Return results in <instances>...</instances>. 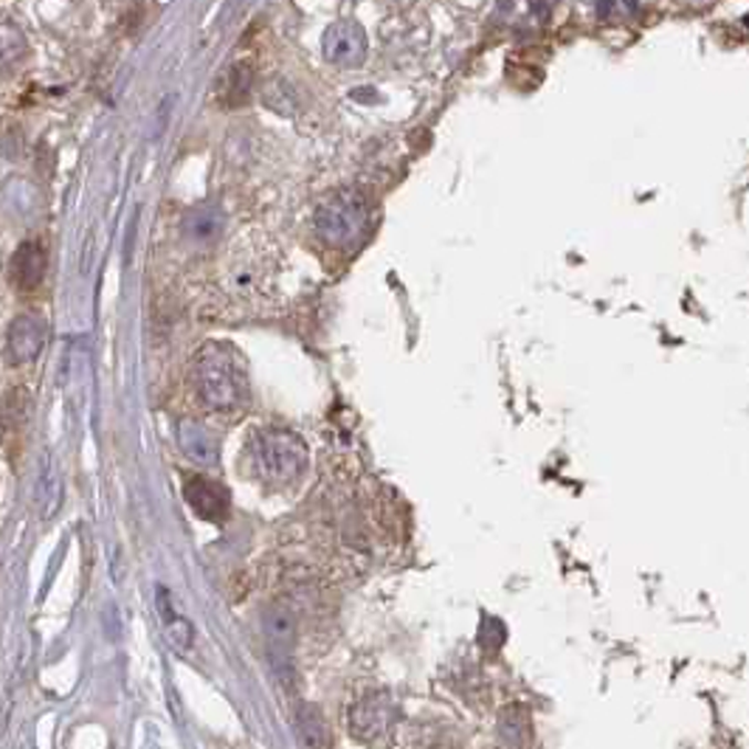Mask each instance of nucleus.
<instances>
[{
    "label": "nucleus",
    "instance_id": "f257e3e1",
    "mask_svg": "<svg viewBox=\"0 0 749 749\" xmlns=\"http://www.w3.org/2000/svg\"><path fill=\"white\" fill-rule=\"evenodd\" d=\"M195 389L209 409H237L248 392L240 355L226 344H206L195 355Z\"/></svg>",
    "mask_w": 749,
    "mask_h": 749
},
{
    "label": "nucleus",
    "instance_id": "f03ea898",
    "mask_svg": "<svg viewBox=\"0 0 749 749\" xmlns=\"http://www.w3.org/2000/svg\"><path fill=\"white\" fill-rule=\"evenodd\" d=\"M370 226V204L355 189H341L316 209V231L330 246H350Z\"/></svg>",
    "mask_w": 749,
    "mask_h": 749
},
{
    "label": "nucleus",
    "instance_id": "7ed1b4c3",
    "mask_svg": "<svg viewBox=\"0 0 749 749\" xmlns=\"http://www.w3.org/2000/svg\"><path fill=\"white\" fill-rule=\"evenodd\" d=\"M254 457L271 479H293L302 474L308 448L291 428H266L254 437Z\"/></svg>",
    "mask_w": 749,
    "mask_h": 749
},
{
    "label": "nucleus",
    "instance_id": "20e7f679",
    "mask_svg": "<svg viewBox=\"0 0 749 749\" xmlns=\"http://www.w3.org/2000/svg\"><path fill=\"white\" fill-rule=\"evenodd\" d=\"M262 626H266L268 645H271L273 663H277V674L285 679V685H293L291 659H288V654H291V648L297 645V620H293V614L288 612L285 606H273L266 612Z\"/></svg>",
    "mask_w": 749,
    "mask_h": 749
},
{
    "label": "nucleus",
    "instance_id": "39448f33",
    "mask_svg": "<svg viewBox=\"0 0 749 749\" xmlns=\"http://www.w3.org/2000/svg\"><path fill=\"white\" fill-rule=\"evenodd\" d=\"M322 51L333 65H358L366 56V34L355 20H339L322 38Z\"/></svg>",
    "mask_w": 749,
    "mask_h": 749
},
{
    "label": "nucleus",
    "instance_id": "423d86ee",
    "mask_svg": "<svg viewBox=\"0 0 749 749\" xmlns=\"http://www.w3.org/2000/svg\"><path fill=\"white\" fill-rule=\"evenodd\" d=\"M395 721V707H392L389 696H370V699L358 701L350 712V725H353L355 738L364 743H375L392 730Z\"/></svg>",
    "mask_w": 749,
    "mask_h": 749
},
{
    "label": "nucleus",
    "instance_id": "0eeeda50",
    "mask_svg": "<svg viewBox=\"0 0 749 749\" xmlns=\"http://www.w3.org/2000/svg\"><path fill=\"white\" fill-rule=\"evenodd\" d=\"M43 339H45V322L38 316V313H25L20 316L18 322L9 327V341H7V353L12 358V364H25L34 355L43 350Z\"/></svg>",
    "mask_w": 749,
    "mask_h": 749
},
{
    "label": "nucleus",
    "instance_id": "6e6552de",
    "mask_svg": "<svg viewBox=\"0 0 749 749\" xmlns=\"http://www.w3.org/2000/svg\"><path fill=\"white\" fill-rule=\"evenodd\" d=\"M25 423H29V392L12 389L0 400V443L9 448V454L20 451Z\"/></svg>",
    "mask_w": 749,
    "mask_h": 749
},
{
    "label": "nucleus",
    "instance_id": "1a4fd4ad",
    "mask_svg": "<svg viewBox=\"0 0 749 749\" xmlns=\"http://www.w3.org/2000/svg\"><path fill=\"white\" fill-rule=\"evenodd\" d=\"M9 277H12L18 291H34L45 277V251L38 240H29L14 251L9 262Z\"/></svg>",
    "mask_w": 749,
    "mask_h": 749
},
{
    "label": "nucleus",
    "instance_id": "9d476101",
    "mask_svg": "<svg viewBox=\"0 0 749 749\" xmlns=\"http://www.w3.org/2000/svg\"><path fill=\"white\" fill-rule=\"evenodd\" d=\"M186 502L193 504L195 513H200L204 519H223L226 510H229V493L217 482L206 477H193L186 479Z\"/></svg>",
    "mask_w": 749,
    "mask_h": 749
},
{
    "label": "nucleus",
    "instance_id": "9b49d317",
    "mask_svg": "<svg viewBox=\"0 0 749 749\" xmlns=\"http://www.w3.org/2000/svg\"><path fill=\"white\" fill-rule=\"evenodd\" d=\"M299 743L304 749H330L333 747V732H330L327 719L316 705H302L297 712Z\"/></svg>",
    "mask_w": 749,
    "mask_h": 749
},
{
    "label": "nucleus",
    "instance_id": "f8f14e48",
    "mask_svg": "<svg viewBox=\"0 0 749 749\" xmlns=\"http://www.w3.org/2000/svg\"><path fill=\"white\" fill-rule=\"evenodd\" d=\"M158 608H162V620H164V634L173 643V648L178 651H189L193 648V626L180 617L178 612L169 603L167 589H158Z\"/></svg>",
    "mask_w": 749,
    "mask_h": 749
},
{
    "label": "nucleus",
    "instance_id": "ddd939ff",
    "mask_svg": "<svg viewBox=\"0 0 749 749\" xmlns=\"http://www.w3.org/2000/svg\"><path fill=\"white\" fill-rule=\"evenodd\" d=\"M499 736L508 747L521 749L527 741H530V712L524 710L521 705L508 707V710L499 716Z\"/></svg>",
    "mask_w": 749,
    "mask_h": 749
},
{
    "label": "nucleus",
    "instance_id": "4468645a",
    "mask_svg": "<svg viewBox=\"0 0 749 749\" xmlns=\"http://www.w3.org/2000/svg\"><path fill=\"white\" fill-rule=\"evenodd\" d=\"M23 54H25V34L12 23V20L0 18V74H7Z\"/></svg>",
    "mask_w": 749,
    "mask_h": 749
},
{
    "label": "nucleus",
    "instance_id": "2eb2a0df",
    "mask_svg": "<svg viewBox=\"0 0 749 749\" xmlns=\"http://www.w3.org/2000/svg\"><path fill=\"white\" fill-rule=\"evenodd\" d=\"M180 443H184L186 454L193 459H198V462H211V459H215V443H211V437L206 434L204 426L186 423V426L180 428Z\"/></svg>",
    "mask_w": 749,
    "mask_h": 749
},
{
    "label": "nucleus",
    "instance_id": "dca6fc26",
    "mask_svg": "<svg viewBox=\"0 0 749 749\" xmlns=\"http://www.w3.org/2000/svg\"><path fill=\"white\" fill-rule=\"evenodd\" d=\"M229 85L223 87V96L231 102V105H240V102L248 100V91H251V71L248 65H235V69L226 74Z\"/></svg>",
    "mask_w": 749,
    "mask_h": 749
},
{
    "label": "nucleus",
    "instance_id": "f3484780",
    "mask_svg": "<svg viewBox=\"0 0 749 749\" xmlns=\"http://www.w3.org/2000/svg\"><path fill=\"white\" fill-rule=\"evenodd\" d=\"M479 643L485 645V648H490V651H496L499 648V645L504 643V626L502 623H499V620H485V626H482V632H479Z\"/></svg>",
    "mask_w": 749,
    "mask_h": 749
}]
</instances>
